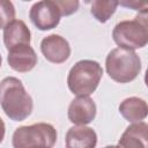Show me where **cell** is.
<instances>
[{
  "instance_id": "3957f363",
  "label": "cell",
  "mask_w": 148,
  "mask_h": 148,
  "mask_svg": "<svg viewBox=\"0 0 148 148\" xmlns=\"http://www.w3.org/2000/svg\"><path fill=\"white\" fill-rule=\"evenodd\" d=\"M105 69L113 81L128 83L139 75L141 71V59L134 51L117 47L111 50L106 56Z\"/></svg>"
},
{
  "instance_id": "d6986e66",
  "label": "cell",
  "mask_w": 148,
  "mask_h": 148,
  "mask_svg": "<svg viewBox=\"0 0 148 148\" xmlns=\"http://www.w3.org/2000/svg\"><path fill=\"white\" fill-rule=\"evenodd\" d=\"M145 83H146V86L148 87V68H147L146 74H145Z\"/></svg>"
},
{
  "instance_id": "7a4b0ae2",
  "label": "cell",
  "mask_w": 148,
  "mask_h": 148,
  "mask_svg": "<svg viewBox=\"0 0 148 148\" xmlns=\"http://www.w3.org/2000/svg\"><path fill=\"white\" fill-rule=\"evenodd\" d=\"M103 76L102 66L89 59L77 61L68 72L67 86L72 94L79 96H89L98 87Z\"/></svg>"
},
{
  "instance_id": "ac0fdd59",
  "label": "cell",
  "mask_w": 148,
  "mask_h": 148,
  "mask_svg": "<svg viewBox=\"0 0 148 148\" xmlns=\"http://www.w3.org/2000/svg\"><path fill=\"white\" fill-rule=\"evenodd\" d=\"M134 20H135L136 22H139V23L142 25V28L146 30V32H147V35H148V8H146L145 10L139 12V13L135 15Z\"/></svg>"
},
{
  "instance_id": "6da1fadb",
  "label": "cell",
  "mask_w": 148,
  "mask_h": 148,
  "mask_svg": "<svg viewBox=\"0 0 148 148\" xmlns=\"http://www.w3.org/2000/svg\"><path fill=\"white\" fill-rule=\"evenodd\" d=\"M0 103L5 114L14 121L27 119L34 108L31 96L21 80L14 76L5 77L0 83Z\"/></svg>"
},
{
  "instance_id": "8fae6325",
  "label": "cell",
  "mask_w": 148,
  "mask_h": 148,
  "mask_svg": "<svg viewBox=\"0 0 148 148\" xmlns=\"http://www.w3.org/2000/svg\"><path fill=\"white\" fill-rule=\"evenodd\" d=\"M3 44L7 50L18 45H30L31 34L27 24L21 20H15L2 28Z\"/></svg>"
},
{
  "instance_id": "ffe728a7",
  "label": "cell",
  "mask_w": 148,
  "mask_h": 148,
  "mask_svg": "<svg viewBox=\"0 0 148 148\" xmlns=\"http://www.w3.org/2000/svg\"><path fill=\"white\" fill-rule=\"evenodd\" d=\"M104 148H117V146H112V145H111V146H105Z\"/></svg>"
},
{
  "instance_id": "4fadbf2b",
  "label": "cell",
  "mask_w": 148,
  "mask_h": 148,
  "mask_svg": "<svg viewBox=\"0 0 148 148\" xmlns=\"http://www.w3.org/2000/svg\"><path fill=\"white\" fill-rule=\"evenodd\" d=\"M119 112L128 123H139L148 116V103L140 97L132 96L119 104Z\"/></svg>"
},
{
  "instance_id": "2e32d148",
  "label": "cell",
  "mask_w": 148,
  "mask_h": 148,
  "mask_svg": "<svg viewBox=\"0 0 148 148\" xmlns=\"http://www.w3.org/2000/svg\"><path fill=\"white\" fill-rule=\"evenodd\" d=\"M56 3L58 5L59 9H60V13H61V16H68V15H72L73 13H75L79 8V1H67V0H54Z\"/></svg>"
},
{
  "instance_id": "ba28073f",
  "label": "cell",
  "mask_w": 148,
  "mask_h": 148,
  "mask_svg": "<svg viewBox=\"0 0 148 148\" xmlns=\"http://www.w3.org/2000/svg\"><path fill=\"white\" fill-rule=\"evenodd\" d=\"M96 104L89 96H79L74 98L68 106V120L76 126H86L96 117Z\"/></svg>"
},
{
  "instance_id": "5bb4252c",
  "label": "cell",
  "mask_w": 148,
  "mask_h": 148,
  "mask_svg": "<svg viewBox=\"0 0 148 148\" xmlns=\"http://www.w3.org/2000/svg\"><path fill=\"white\" fill-rule=\"evenodd\" d=\"M119 2L118 1H104V0H94L90 6L91 15L101 23H105L114 14Z\"/></svg>"
},
{
  "instance_id": "8992f818",
  "label": "cell",
  "mask_w": 148,
  "mask_h": 148,
  "mask_svg": "<svg viewBox=\"0 0 148 148\" xmlns=\"http://www.w3.org/2000/svg\"><path fill=\"white\" fill-rule=\"evenodd\" d=\"M61 13L52 0H44L34 3L29 12V18L32 24L40 31L51 30L56 28L60 22Z\"/></svg>"
},
{
  "instance_id": "9c48e42d",
  "label": "cell",
  "mask_w": 148,
  "mask_h": 148,
  "mask_svg": "<svg viewBox=\"0 0 148 148\" xmlns=\"http://www.w3.org/2000/svg\"><path fill=\"white\" fill-rule=\"evenodd\" d=\"M37 54L30 45H18L8 50L7 62L15 72L28 73L37 65Z\"/></svg>"
},
{
  "instance_id": "e0dca14e",
  "label": "cell",
  "mask_w": 148,
  "mask_h": 148,
  "mask_svg": "<svg viewBox=\"0 0 148 148\" xmlns=\"http://www.w3.org/2000/svg\"><path fill=\"white\" fill-rule=\"evenodd\" d=\"M120 6H124L126 8H131L138 12L145 10L146 8H148V1H138V0H124V1H119Z\"/></svg>"
},
{
  "instance_id": "7c38bea8",
  "label": "cell",
  "mask_w": 148,
  "mask_h": 148,
  "mask_svg": "<svg viewBox=\"0 0 148 148\" xmlns=\"http://www.w3.org/2000/svg\"><path fill=\"white\" fill-rule=\"evenodd\" d=\"M65 142L66 148H95L97 134L91 127L73 126L67 131Z\"/></svg>"
},
{
  "instance_id": "277c9868",
  "label": "cell",
  "mask_w": 148,
  "mask_h": 148,
  "mask_svg": "<svg viewBox=\"0 0 148 148\" xmlns=\"http://www.w3.org/2000/svg\"><path fill=\"white\" fill-rule=\"evenodd\" d=\"M57 130L46 123L21 126L12 136L13 148H52L57 142Z\"/></svg>"
},
{
  "instance_id": "44dd1931",
  "label": "cell",
  "mask_w": 148,
  "mask_h": 148,
  "mask_svg": "<svg viewBox=\"0 0 148 148\" xmlns=\"http://www.w3.org/2000/svg\"><path fill=\"white\" fill-rule=\"evenodd\" d=\"M40 148H46V147H40Z\"/></svg>"
},
{
  "instance_id": "52a82bcc",
  "label": "cell",
  "mask_w": 148,
  "mask_h": 148,
  "mask_svg": "<svg viewBox=\"0 0 148 148\" xmlns=\"http://www.w3.org/2000/svg\"><path fill=\"white\" fill-rule=\"evenodd\" d=\"M40 51L45 59L52 64H62L71 56V46L67 39L60 35H49L40 42Z\"/></svg>"
},
{
  "instance_id": "5b68a950",
  "label": "cell",
  "mask_w": 148,
  "mask_h": 148,
  "mask_svg": "<svg viewBox=\"0 0 148 148\" xmlns=\"http://www.w3.org/2000/svg\"><path fill=\"white\" fill-rule=\"evenodd\" d=\"M114 43L126 50L134 51L148 44V35L142 25L135 20H127L117 23L112 30Z\"/></svg>"
},
{
  "instance_id": "30bf717a",
  "label": "cell",
  "mask_w": 148,
  "mask_h": 148,
  "mask_svg": "<svg viewBox=\"0 0 148 148\" xmlns=\"http://www.w3.org/2000/svg\"><path fill=\"white\" fill-rule=\"evenodd\" d=\"M117 148H148V124L139 121L126 127Z\"/></svg>"
},
{
  "instance_id": "9a60e30c",
  "label": "cell",
  "mask_w": 148,
  "mask_h": 148,
  "mask_svg": "<svg viewBox=\"0 0 148 148\" xmlns=\"http://www.w3.org/2000/svg\"><path fill=\"white\" fill-rule=\"evenodd\" d=\"M0 12H1V27L5 28L7 24L15 21V9L10 1L2 0L0 5Z\"/></svg>"
}]
</instances>
